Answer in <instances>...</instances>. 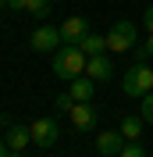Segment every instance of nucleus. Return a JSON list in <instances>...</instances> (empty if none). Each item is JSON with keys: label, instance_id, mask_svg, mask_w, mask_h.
<instances>
[{"label": "nucleus", "instance_id": "obj_1", "mask_svg": "<svg viewBox=\"0 0 153 157\" xmlns=\"http://www.w3.org/2000/svg\"><path fill=\"white\" fill-rule=\"evenodd\" d=\"M54 75L64 78V82H71V78L86 75V54H82V47H71V43H61L57 50H54Z\"/></svg>", "mask_w": 153, "mask_h": 157}, {"label": "nucleus", "instance_id": "obj_2", "mask_svg": "<svg viewBox=\"0 0 153 157\" xmlns=\"http://www.w3.org/2000/svg\"><path fill=\"white\" fill-rule=\"evenodd\" d=\"M121 89L128 93V97H146L153 89V68L146 64V61H135L132 68L125 71V78H121Z\"/></svg>", "mask_w": 153, "mask_h": 157}, {"label": "nucleus", "instance_id": "obj_3", "mask_svg": "<svg viewBox=\"0 0 153 157\" xmlns=\"http://www.w3.org/2000/svg\"><path fill=\"white\" fill-rule=\"evenodd\" d=\"M29 132H32V147H39V150H54L61 139L57 118H36V121H29Z\"/></svg>", "mask_w": 153, "mask_h": 157}, {"label": "nucleus", "instance_id": "obj_4", "mask_svg": "<svg viewBox=\"0 0 153 157\" xmlns=\"http://www.w3.org/2000/svg\"><path fill=\"white\" fill-rule=\"evenodd\" d=\"M135 47V21L121 18L110 25V32H107V54H125V50Z\"/></svg>", "mask_w": 153, "mask_h": 157}, {"label": "nucleus", "instance_id": "obj_5", "mask_svg": "<svg viewBox=\"0 0 153 157\" xmlns=\"http://www.w3.org/2000/svg\"><path fill=\"white\" fill-rule=\"evenodd\" d=\"M61 43H64V39H61L57 25H39L36 32H29V47L36 50V54H54Z\"/></svg>", "mask_w": 153, "mask_h": 157}, {"label": "nucleus", "instance_id": "obj_6", "mask_svg": "<svg viewBox=\"0 0 153 157\" xmlns=\"http://www.w3.org/2000/svg\"><path fill=\"white\" fill-rule=\"evenodd\" d=\"M125 143H128V139L121 136V128H103V132H96V154L100 157H118Z\"/></svg>", "mask_w": 153, "mask_h": 157}, {"label": "nucleus", "instance_id": "obj_7", "mask_svg": "<svg viewBox=\"0 0 153 157\" xmlns=\"http://www.w3.org/2000/svg\"><path fill=\"white\" fill-rule=\"evenodd\" d=\"M89 32H93V29H89V21L82 18V14H71V18H64V25H61V39L71 43V47H78Z\"/></svg>", "mask_w": 153, "mask_h": 157}, {"label": "nucleus", "instance_id": "obj_8", "mask_svg": "<svg viewBox=\"0 0 153 157\" xmlns=\"http://www.w3.org/2000/svg\"><path fill=\"white\" fill-rule=\"evenodd\" d=\"M86 75L93 78V82H107V78L114 75L110 54H93V57H86Z\"/></svg>", "mask_w": 153, "mask_h": 157}, {"label": "nucleus", "instance_id": "obj_9", "mask_svg": "<svg viewBox=\"0 0 153 157\" xmlns=\"http://www.w3.org/2000/svg\"><path fill=\"white\" fill-rule=\"evenodd\" d=\"M96 121H100V118H96L93 104H75V107H71V125H75L78 132H93Z\"/></svg>", "mask_w": 153, "mask_h": 157}, {"label": "nucleus", "instance_id": "obj_10", "mask_svg": "<svg viewBox=\"0 0 153 157\" xmlns=\"http://www.w3.org/2000/svg\"><path fill=\"white\" fill-rule=\"evenodd\" d=\"M4 139H7L11 150H18V154H21V150L32 143V132H29V125H21V121H7V136H4Z\"/></svg>", "mask_w": 153, "mask_h": 157}, {"label": "nucleus", "instance_id": "obj_11", "mask_svg": "<svg viewBox=\"0 0 153 157\" xmlns=\"http://www.w3.org/2000/svg\"><path fill=\"white\" fill-rule=\"evenodd\" d=\"M11 11H25V14H32V18H47L50 14V0H7Z\"/></svg>", "mask_w": 153, "mask_h": 157}, {"label": "nucleus", "instance_id": "obj_12", "mask_svg": "<svg viewBox=\"0 0 153 157\" xmlns=\"http://www.w3.org/2000/svg\"><path fill=\"white\" fill-rule=\"evenodd\" d=\"M68 93L75 97V104H89L93 93H96V82L89 75H78V78H71V89H68Z\"/></svg>", "mask_w": 153, "mask_h": 157}, {"label": "nucleus", "instance_id": "obj_13", "mask_svg": "<svg viewBox=\"0 0 153 157\" xmlns=\"http://www.w3.org/2000/svg\"><path fill=\"white\" fill-rule=\"evenodd\" d=\"M121 136L125 139H139L143 136V114H125L121 118Z\"/></svg>", "mask_w": 153, "mask_h": 157}, {"label": "nucleus", "instance_id": "obj_14", "mask_svg": "<svg viewBox=\"0 0 153 157\" xmlns=\"http://www.w3.org/2000/svg\"><path fill=\"white\" fill-rule=\"evenodd\" d=\"M78 47H82V54H86V57H93V54H107V36H96V32H89V36L78 43Z\"/></svg>", "mask_w": 153, "mask_h": 157}, {"label": "nucleus", "instance_id": "obj_15", "mask_svg": "<svg viewBox=\"0 0 153 157\" xmlns=\"http://www.w3.org/2000/svg\"><path fill=\"white\" fill-rule=\"evenodd\" d=\"M118 157H150V154L143 150V143H139V139H128V143L121 147V154H118Z\"/></svg>", "mask_w": 153, "mask_h": 157}, {"label": "nucleus", "instance_id": "obj_16", "mask_svg": "<svg viewBox=\"0 0 153 157\" xmlns=\"http://www.w3.org/2000/svg\"><path fill=\"white\" fill-rule=\"evenodd\" d=\"M54 104H57V114H71L75 97H71V93H57V100H54Z\"/></svg>", "mask_w": 153, "mask_h": 157}, {"label": "nucleus", "instance_id": "obj_17", "mask_svg": "<svg viewBox=\"0 0 153 157\" xmlns=\"http://www.w3.org/2000/svg\"><path fill=\"white\" fill-rule=\"evenodd\" d=\"M135 61H153V36L143 39V47H139V57H135Z\"/></svg>", "mask_w": 153, "mask_h": 157}, {"label": "nucleus", "instance_id": "obj_18", "mask_svg": "<svg viewBox=\"0 0 153 157\" xmlns=\"http://www.w3.org/2000/svg\"><path fill=\"white\" fill-rule=\"evenodd\" d=\"M143 121H150V125H153V89L143 97Z\"/></svg>", "mask_w": 153, "mask_h": 157}, {"label": "nucleus", "instance_id": "obj_19", "mask_svg": "<svg viewBox=\"0 0 153 157\" xmlns=\"http://www.w3.org/2000/svg\"><path fill=\"white\" fill-rule=\"evenodd\" d=\"M143 25H146V32L153 36V4H150V7L143 11Z\"/></svg>", "mask_w": 153, "mask_h": 157}, {"label": "nucleus", "instance_id": "obj_20", "mask_svg": "<svg viewBox=\"0 0 153 157\" xmlns=\"http://www.w3.org/2000/svg\"><path fill=\"white\" fill-rule=\"evenodd\" d=\"M11 154V147H7V139H0V157H7Z\"/></svg>", "mask_w": 153, "mask_h": 157}, {"label": "nucleus", "instance_id": "obj_21", "mask_svg": "<svg viewBox=\"0 0 153 157\" xmlns=\"http://www.w3.org/2000/svg\"><path fill=\"white\" fill-rule=\"evenodd\" d=\"M4 7H7V0H0V11H4Z\"/></svg>", "mask_w": 153, "mask_h": 157}, {"label": "nucleus", "instance_id": "obj_22", "mask_svg": "<svg viewBox=\"0 0 153 157\" xmlns=\"http://www.w3.org/2000/svg\"><path fill=\"white\" fill-rule=\"evenodd\" d=\"M50 4H61V0H50Z\"/></svg>", "mask_w": 153, "mask_h": 157}]
</instances>
